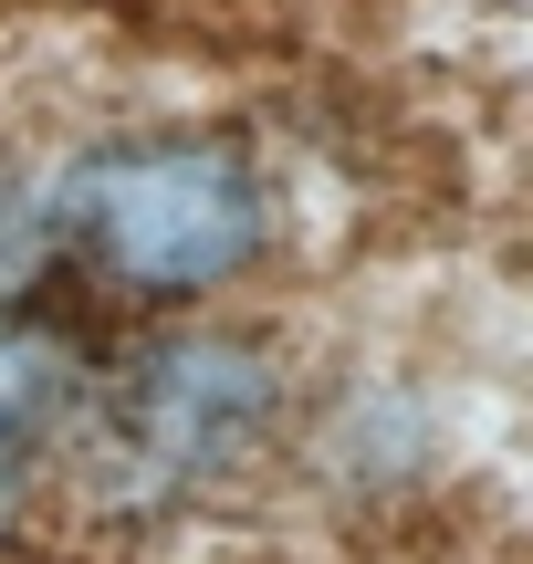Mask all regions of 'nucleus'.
<instances>
[{"instance_id": "nucleus-1", "label": "nucleus", "mask_w": 533, "mask_h": 564, "mask_svg": "<svg viewBox=\"0 0 533 564\" xmlns=\"http://www.w3.org/2000/svg\"><path fill=\"white\" fill-rule=\"evenodd\" d=\"M63 220H74L84 262L137 303H199L230 272L262 262V178H251L230 147L209 137H137L116 158L74 167L63 188Z\"/></svg>"}, {"instance_id": "nucleus-2", "label": "nucleus", "mask_w": 533, "mask_h": 564, "mask_svg": "<svg viewBox=\"0 0 533 564\" xmlns=\"http://www.w3.org/2000/svg\"><path fill=\"white\" fill-rule=\"evenodd\" d=\"M272 366L251 345H157L105 408V470L126 481H199V470L241 460L251 429L272 419Z\"/></svg>"}, {"instance_id": "nucleus-3", "label": "nucleus", "mask_w": 533, "mask_h": 564, "mask_svg": "<svg viewBox=\"0 0 533 564\" xmlns=\"http://www.w3.org/2000/svg\"><path fill=\"white\" fill-rule=\"evenodd\" d=\"M63 408H74V345L53 324L0 314V502L21 491V460L53 440Z\"/></svg>"}, {"instance_id": "nucleus-4", "label": "nucleus", "mask_w": 533, "mask_h": 564, "mask_svg": "<svg viewBox=\"0 0 533 564\" xmlns=\"http://www.w3.org/2000/svg\"><path fill=\"white\" fill-rule=\"evenodd\" d=\"M32 251H42V209H32V188L0 167V293L32 282Z\"/></svg>"}, {"instance_id": "nucleus-5", "label": "nucleus", "mask_w": 533, "mask_h": 564, "mask_svg": "<svg viewBox=\"0 0 533 564\" xmlns=\"http://www.w3.org/2000/svg\"><path fill=\"white\" fill-rule=\"evenodd\" d=\"M0 512H11V502H0Z\"/></svg>"}]
</instances>
